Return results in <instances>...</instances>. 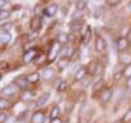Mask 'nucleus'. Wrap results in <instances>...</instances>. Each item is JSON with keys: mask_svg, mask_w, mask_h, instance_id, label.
<instances>
[{"mask_svg": "<svg viewBox=\"0 0 131 123\" xmlns=\"http://www.w3.org/2000/svg\"><path fill=\"white\" fill-rule=\"evenodd\" d=\"M92 115H93V112H92L91 106L87 102H83V105L81 106V110H79L78 123H90Z\"/></svg>", "mask_w": 131, "mask_h": 123, "instance_id": "1", "label": "nucleus"}, {"mask_svg": "<svg viewBox=\"0 0 131 123\" xmlns=\"http://www.w3.org/2000/svg\"><path fill=\"white\" fill-rule=\"evenodd\" d=\"M21 91V88L18 87L16 83H10V84H7L5 87H3L2 88V97H12V96H14L16 93H18Z\"/></svg>", "mask_w": 131, "mask_h": 123, "instance_id": "2", "label": "nucleus"}, {"mask_svg": "<svg viewBox=\"0 0 131 123\" xmlns=\"http://www.w3.org/2000/svg\"><path fill=\"white\" fill-rule=\"evenodd\" d=\"M61 52V44L59 42H53L48 53H47V60H48V64H51L53 60H56V57H57V55Z\"/></svg>", "mask_w": 131, "mask_h": 123, "instance_id": "3", "label": "nucleus"}, {"mask_svg": "<svg viewBox=\"0 0 131 123\" xmlns=\"http://www.w3.org/2000/svg\"><path fill=\"white\" fill-rule=\"evenodd\" d=\"M38 56H39L38 49H36V48H30V49H26V52L24 53L22 61H24L25 64H30V62H32L34 60H36V57H38Z\"/></svg>", "mask_w": 131, "mask_h": 123, "instance_id": "4", "label": "nucleus"}, {"mask_svg": "<svg viewBox=\"0 0 131 123\" xmlns=\"http://www.w3.org/2000/svg\"><path fill=\"white\" fill-rule=\"evenodd\" d=\"M130 42L127 40L126 36H119L117 39V49H118V53H122V52H127L128 47H130Z\"/></svg>", "mask_w": 131, "mask_h": 123, "instance_id": "5", "label": "nucleus"}, {"mask_svg": "<svg viewBox=\"0 0 131 123\" xmlns=\"http://www.w3.org/2000/svg\"><path fill=\"white\" fill-rule=\"evenodd\" d=\"M112 95H113V91H112L110 88H108V87H104V88L100 90V95H99L100 101H101L103 104L109 102L110 99H112Z\"/></svg>", "mask_w": 131, "mask_h": 123, "instance_id": "6", "label": "nucleus"}, {"mask_svg": "<svg viewBox=\"0 0 131 123\" xmlns=\"http://www.w3.org/2000/svg\"><path fill=\"white\" fill-rule=\"evenodd\" d=\"M100 62L99 61H91L90 64H88V66L86 67L87 69V74H90V75H96L97 74V71H99V67H100Z\"/></svg>", "mask_w": 131, "mask_h": 123, "instance_id": "7", "label": "nucleus"}, {"mask_svg": "<svg viewBox=\"0 0 131 123\" xmlns=\"http://www.w3.org/2000/svg\"><path fill=\"white\" fill-rule=\"evenodd\" d=\"M95 49L97 53H104L105 49H106V42L97 35V38H96V42H95Z\"/></svg>", "mask_w": 131, "mask_h": 123, "instance_id": "8", "label": "nucleus"}, {"mask_svg": "<svg viewBox=\"0 0 131 123\" xmlns=\"http://www.w3.org/2000/svg\"><path fill=\"white\" fill-rule=\"evenodd\" d=\"M13 83H16L21 90H26L27 88V84H29V80H27V77H25V75H18V77L14 78V82Z\"/></svg>", "mask_w": 131, "mask_h": 123, "instance_id": "9", "label": "nucleus"}, {"mask_svg": "<svg viewBox=\"0 0 131 123\" xmlns=\"http://www.w3.org/2000/svg\"><path fill=\"white\" fill-rule=\"evenodd\" d=\"M118 62L123 64V65H131V53L130 52H122L118 53Z\"/></svg>", "mask_w": 131, "mask_h": 123, "instance_id": "10", "label": "nucleus"}, {"mask_svg": "<svg viewBox=\"0 0 131 123\" xmlns=\"http://www.w3.org/2000/svg\"><path fill=\"white\" fill-rule=\"evenodd\" d=\"M42 27V18L39 16H34L31 21H30V29L32 31H36V30H39Z\"/></svg>", "mask_w": 131, "mask_h": 123, "instance_id": "11", "label": "nucleus"}, {"mask_svg": "<svg viewBox=\"0 0 131 123\" xmlns=\"http://www.w3.org/2000/svg\"><path fill=\"white\" fill-rule=\"evenodd\" d=\"M57 9H59L57 4H49V5H47V7L43 9V13H44L46 16H48V17H53L56 13H57Z\"/></svg>", "mask_w": 131, "mask_h": 123, "instance_id": "12", "label": "nucleus"}, {"mask_svg": "<svg viewBox=\"0 0 131 123\" xmlns=\"http://www.w3.org/2000/svg\"><path fill=\"white\" fill-rule=\"evenodd\" d=\"M49 96H51V93H49V92H44L40 97H38V100L35 101V106H36V108H42L43 105H46V104H47V101H48Z\"/></svg>", "mask_w": 131, "mask_h": 123, "instance_id": "13", "label": "nucleus"}, {"mask_svg": "<svg viewBox=\"0 0 131 123\" xmlns=\"http://www.w3.org/2000/svg\"><path fill=\"white\" fill-rule=\"evenodd\" d=\"M53 77H54V70H53V67L48 66V67H46V69L43 70V73H42V78H43L44 80L49 82Z\"/></svg>", "mask_w": 131, "mask_h": 123, "instance_id": "14", "label": "nucleus"}, {"mask_svg": "<svg viewBox=\"0 0 131 123\" xmlns=\"http://www.w3.org/2000/svg\"><path fill=\"white\" fill-rule=\"evenodd\" d=\"M69 64H70V58H64V57H61L60 60H57V62H56L57 69L60 70V71H64V70L69 66Z\"/></svg>", "mask_w": 131, "mask_h": 123, "instance_id": "15", "label": "nucleus"}, {"mask_svg": "<svg viewBox=\"0 0 131 123\" xmlns=\"http://www.w3.org/2000/svg\"><path fill=\"white\" fill-rule=\"evenodd\" d=\"M74 53H75V49H74L71 45H68V47H64L62 51H61V55L64 58H70Z\"/></svg>", "mask_w": 131, "mask_h": 123, "instance_id": "16", "label": "nucleus"}, {"mask_svg": "<svg viewBox=\"0 0 131 123\" xmlns=\"http://www.w3.org/2000/svg\"><path fill=\"white\" fill-rule=\"evenodd\" d=\"M44 122V113L43 112H35L31 115V123H43Z\"/></svg>", "mask_w": 131, "mask_h": 123, "instance_id": "17", "label": "nucleus"}, {"mask_svg": "<svg viewBox=\"0 0 131 123\" xmlns=\"http://www.w3.org/2000/svg\"><path fill=\"white\" fill-rule=\"evenodd\" d=\"M82 26H83V22L82 21H77V20H73L71 22H70V25H69V27L71 29V32L74 34V32H79L81 31V29H82Z\"/></svg>", "mask_w": 131, "mask_h": 123, "instance_id": "18", "label": "nucleus"}, {"mask_svg": "<svg viewBox=\"0 0 131 123\" xmlns=\"http://www.w3.org/2000/svg\"><path fill=\"white\" fill-rule=\"evenodd\" d=\"M86 74H87V69L83 67V66H81L77 71H75V75H74V78H75V80H83L84 77H86Z\"/></svg>", "mask_w": 131, "mask_h": 123, "instance_id": "19", "label": "nucleus"}, {"mask_svg": "<svg viewBox=\"0 0 131 123\" xmlns=\"http://www.w3.org/2000/svg\"><path fill=\"white\" fill-rule=\"evenodd\" d=\"M12 40V35L9 32H2V36H0V42H2V47L8 45Z\"/></svg>", "mask_w": 131, "mask_h": 123, "instance_id": "20", "label": "nucleus"}, {"mask_svg": "<svg viewBox=\"0 0 131 123\" xmlns=\"http://www.w3.org/2000/svg\"><path fill=\"white\" fill-rule=\"evenodd\" d=\"M57 42L62 45V44H68L70 40H69V34H66V32H60L59 35H57Z\"/></svg>", "mask_w": 131, "mask_h": 123, "instance_id": "21", "label": "nucleus"}, {"mask_svg": "<svg viewBox=\"0 0 131 123\" xmlns=\"http://www.w3.org/2000/svg\"><path fill=\"white\" fill-rule=\"evenodd\" d=\"M40 77L42 75L38 71H34V73H30L27 75V80H29V83H38L39 79H40Z\"/></svg>", "mask_w": 131, "mask_h": 123, "instance_id": "22", "label": "nucleus"}, {"mask_svg": "<svg viewBox=\"0 0 131 123\" xmlns=\"http://www.w3.org/2000/svg\"><path fill=\"white\" fill-rule=\"evenodd\" d=\"M91 36H92V30H91V27L88 26V27L86 29V32H84V35H83V38H82V43H83L84 45L88 44L90 40H91Z\"/></svg>", "mask_w": 131, "mask_h": 123, "instance_id": "23", "label": "nucleus"}, {"mask_svg": "<svg viewBox=\"0 0 131 123\" xmlns=\"http://www.w3.org/2000/svg\"><path fill=\"white\" fill-rule=\"evenodd\" d=\"M60 114H61L60 108L57 106V105H56V106H53V108H52V110H51V113H49L51 120H52V119H57V118H60Z\"/></svg>", "mask_w": 131, "mask_h": 123, "instance_id": "24", "label": "nucleus"}, {"mask_svg": "<svg viewBox=\"0 0 131 123\" xmlns=\"http://www.w3.org/2000/svg\"><path fill=\"white\" fill-rule=\"evenodd\" d=\"M103 14H104V7H97L95 10H93V13H92V17L93 18H101L103 17Z\"/></svg>", "mask_w": 131, "mask_h": 123, "instance_id": "25", "label": "nucleus"}, {"mask_svg": "<svg viewBox=\"0 0 131 123\" xmlns=\"http://www.w3.org/2000/svg\"><path fill=\"white\" fill-rule=\"evenodd\" d=\"M12 106V104L7 100V99H4V97H2V99H0V108H2V110H7V109H9Z\"/></svg>", "mask_w": 131, "mask_h": 123, "instance_id": "26", "label": "nucleus"}, {"mask_svg": "<svg viewBox=\"0 0 131 123\" xmlns=\"http://www.w3.org/2000/svg\"><path fill=\"white\" fill-rule=\"evenodd\" d=\"M68 87H69V85H68V82H66V80H61V82L57 84V91H59V92H65V91L68 90Z\"/></svg>", "mask_w": 131, "mask_h": 123, "instance_id": "27", "label": "nucleus"}, {"mask_svg": "<svg viewBox=\"0 0 131 123\" xmlns=\"http://www.w3.org/2000/svg\"><path fill=\"white\" fill-rule=\"evenodd\" d=\"M86 8H87V2L79 0V2L75 3V9H77V10H84Z\"/></svg>", "mask_w": 131, "mask_h": 123, "instance_id": "28", "label": "nucleus"}, {"mask_svg": "<svg viewBox=\"0 0 131 123\" xmlns=\"http://www.w3.org/2000/svg\"><path fill=\"white\" fill-rule=\"evenodd\" d=\"M123 75H125L127 79H131V65L125 66V69H123Z\"/></svg>", "mask_w": 131, "mask_h": 123, "instance_id": "29", "label": "nucleus"}, {"mask_svg": "<svg viewBox=\"0 0 131 123\" xmlns=\"http://www.w3.org/2000/svg\"><path fill=\"white\" fill-rule=\"evenodd\" d=\"M13 23L12 22H7V23H2V32H8L12 29Z\"/></svg>", "mask_w": 131, "mask_h": 123, "instance_id": "30", "label": "nucleus"}, {"mask_svg": "<svg viewBox=\"0 0 131 123\" xmlns=\"http://www.w3.org/2000/svg\"><path fill=\"white\" fill-rule=\"evenodd\" d=\"M122 77H125V75H123V70H119V71L117 70V71H114V74H113V80L118 82Z\"/></svg>", "mask_w": 131, "mask_h": 123, "instance_id": "31", "label": "nucleus"}, {"mask_svg": "<svg viewBox=\"0 0 131 123\" xmlns=\"http://www.w3.org/2000/svg\"><path fill=\"white\" fill-rule=\"evenodd\" d=\"M122 120L125 122V123H128V122H131V108L125 113V115H123V118H122Z\"/></svg>", "mask_w": 131, "mask_h": 123, "instance_id": "32", "label": "nucleus"}, {"mask_svg": "<svg viewBox=\"0 0 131 123\" xmlns=\"http://www.w3.org/2000/svg\"><path fill=\"white\" fill-rule=\"evenodd\" d=\"M46 60H47V55H44V53H39V56L36 57V60H35V62H36V64H43Z\"/></svg>", "mask_w": 131, "mask_h": 123, "instance_id": "33", "label": "nucleus"}, {"mask_svg": "<svg viewBox=\"0 0 131 123\" xmlns=\"http://www.w3.org/2000/svg\"><path fill=\"white\" fill-rule=\"evenodd\" d=\"M0 17H2V21L7 20L9 17V12L8 10H2V12H0Z\"/></svg>", "mask_w": 131, "mask_h": 123, "instance_id": "34", "label": "nucleus"}, {"mask_svg": "<svg viewBox=\"0 0 131 123\" xmlns=\"http://www.w3.org/2000/svg\"><path fill=\"white\" fill-rule=\"evenodd\" d=\"M8 119H9V118H8V115H7L4 112H2V113H0V122H2V123H5Z\"/></svg>", "mask_w": 131, "mask_h": 123, "instance_id": "35", "label": "nucleus"}, {"mask_svg": "<svg viewBox=\"0 0 131 123\" xmlns=\"http://www.w3.org/2000/svg\"><path fill=\"white\" fill-rule=\"evenodd\" d=\"M101 85H103V80L100 79L99 82H96L95 84H93V91H97V88H100Z\"/></svg>", "mask_w": 131, "mask_h": 123, "instance_id": "36", "label": "nucleus"}, {"mask_svg": "<svg viewBox=\"0 0 131 123\" xmlns=\"http://www.w3.org/2000/svg\"><path fill=\"white\" fill-rule=\"evenodd\" d=\"M121 2H106V5L109 7H118Z\"/></svg>", "mask_w": 131, "mask_h": 123, "instance_id": "37", "label": "nucleus"}, {"mask_svg": "<svg viewBox=\"0 0 131 123\" xmlns=\"http://www.w3.org/2000/svg\"><path fill=\"white\" fill-rule=\"evenodd\" d=\"M126 38H127V40H128L130 44H131V29L128 30V32H127V35H126Z\"/></svg>", "mask_w": 131, "mask_h": 123, "instance_id": "38", "label": "nucleus"}, {"mask_svg": "<svg viewBox=\"0 0 131 123\" xmlns=\"http://www.w3.org/2000/svg\"><path fill=\"white\" fill-rule=\"evenodd\" d=\"M49 123H62V120H61L60 118H57V119H52Z\"/></svg>", "mask_w": 131, "mask_h": 123, "instance_id": "39", "label": "nucleus"}, {"mask_svg": "<svg viewBox=\"0 0 131 123\" xmlns=\"http://www.w3.org/2000/svg\"><path fill=\"white\" fill-rule=\"evenodd\" d=\"M0 66H2V69H7L8 67V64L7 62H2V64H0Z\"/></svg>", "mask_w": 131, "mask_h": 123, "instance_id": "40", "label": "nucleus"}, {"mask_svg": "<svg viewBox=\"0 0 131 123\" xmlns=\"http://www.w3.org/2000/svg\"><path fill=\"white\" fill-rule=\"evenodd\" d=\"M127 9H128V10H130V12H131V2H130V3H128V4H127Z\"/></svg>", "mask_w": 131, "mask_h": 123, "instance_id": "41", "label": "nucleus"}, {"mask_svg": "<svg viewBox=\"0 0 131 123\" xmlns=\"http://www.w3.org/2000/svg\"><path fill=\"white\" fill-rule=\"evenodd\" d=\"M114 123H125V122H123V120H122V119H118V120H116V122H114Z\"/></svg>", "mask_w": 131, "mask_h": 123, "instance_id": "42", "label": "nucleus"}]
</instances>
